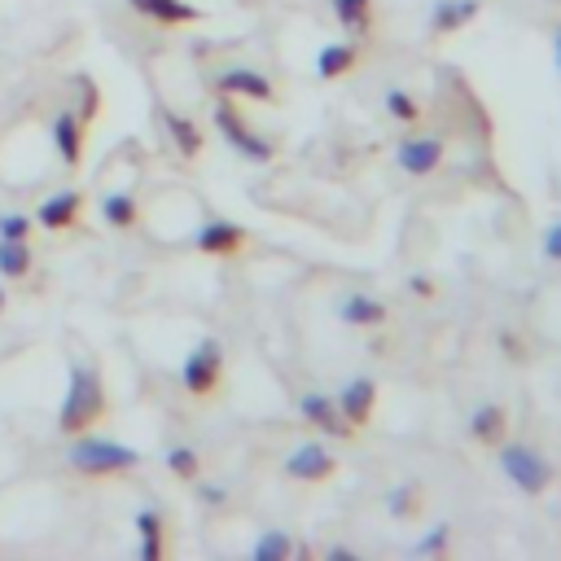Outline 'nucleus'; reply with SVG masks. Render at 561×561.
<instances>
[{
    "label": "nucleus",
    "instance_id": "1",
    "mask_svg": "<svg viewBox=\"0 0 561 561\" xmlns=\"http://www.w3.org/2000/svg\"><path fill=\"white\" fill-rule=\"evenodd\" d=\"M101 412H105V395H101V378H97V369H88V365H71V386H66V399H62L58 425H62L66 434H79V430H88Z\"/></svg>",
    "mask_w": 561,
    "mask_h": 561
},
{
    "label": "nucleus",
    "instance_id": "2",
    "mask_svg": "<svg viewBox=\"0 0 561 561\" xmlns=\"http://www.w3.org/2000/svg\"><path fill=\"white\" fill-rule=\"evenodd\" d=\"M500 470L522 496H544L552 487V479H557L548 457H539L535 447H522V443H500Z\"/></svg>",
    "mask_w": 561,
    "mask_h": 561
},
{
    "label": "nucleus",
    "instance_id": "3",
    "mask_svg": "<svg viewBox=\"0 0 561 561\" xmlns=\"http://www.w3.org/2000/svg\"><path fill=\"white\" fill-rule=\"evenodd\" d=\"M137 461H141L137 447L115 443V438H79V443H71V466L84 470V474H119V470H132Z\"/></svg>",
    "mask_w": 561,
    "mask_h": 561
},
{
    "label": "nucleus",
    "instance_id": "4",
    "mask_svg": "<svg viewBox=\"0 0 561 561\" xmlns=\"http://www.w3.org/2000/svg\"><path fill=\"white\" fill-rule=\"evenodd\" d=\"M215 128H219V137L224 141H229L242 158H251V163H272L277 158V145L272 141H264L259 132H251L246 124H242V115H238V110H233V101L229 97H224L219 105H215Z\"/></svg>",
    "mask_w": 561,
    "mask_h": 561
},
{
    "label": "nucleus",
    "instance_id": "5",
    "mask_svg": "<svg viewBox=\"0 0 561 561\" xmlns=\"http://www.w3.org/2000/svg\"><path fill=\"white\" fill-rule=\"evenodd\" d=\"M219 378H224V347H219L215 339H202V343L189 352V360H184V369H180V382H184L189 395H211V391L219 386Z\"/></svg>",
    "mask_w": 561,
    "mask_h": 561
},
{
    "label": "nucleus",
    "instance_id": "6",
    "mask_svg": "<svg viewBox=\"0 0 561 561\" xmlns=\"http://www.w3.org/2000/svg\"><path fill=\"white\" fill-rule=\"evenodd\" d=\"M298 412H303V421H307V425H316V430H320V434H329V438H352V434H356V425L339 412V399H333V395L311 391V395H303V399H298Z\"/></svg>",
    "mask_w": 561,
    "mask_h": 561
},
{
    "label": "nucleus",
    "instance_id": "7",
    "mask_svg": "<svg viewBox=\"0 0 561 561\" xmlns=\"http://www.w3.org/2000/svg\"><path fill=\"white\" fill-rule=\"evenodd\" d=\"M333 470H339V457H329L324 443H303L294 457H285V479L294 483H324Z\"/></svg>",
    "mask_w": 561,
    "mask_h": 561
},
{
    "label": "nucleus",
    "instance_id": "8",
    "mask_svg": "<svg viewBox=\"0 0 561 561\" xmlns=\"http://www.w3.org/2000/svg\"><path fill=\"white\" fill-rule=\"evenodd\" d=\"M443 141L438 137H404L399 145H395V163H399V171H408V176H430L438 163H443Z\"/></svg>",
    "mask_w": 561,
    "mask_h": 561
},
{
    "label": "nucleus",
    "instance_id": "9",
    "mask_svg": "<svg viewBox=\"0 0 561 561\" xmlns=\"http://www.w3.org/2000/svg\"><path fill=\"white\" fill-rule=\"evenodd\" d=\"M333 399H339V412L360 430V425H369L373 421V408H378V382L373 378H352L339 395H333Z\"/></svg>",
    "mask_w": 561,
    "mask_h": 561
},
{
    "label": "nucleus",
    "instance_id": "10",
    "mask_svg": "<svg viewBox=\"0 0 561 561\" xmlns=\"http://www.w3.org/2000/svg\"><path fill=\"white\" fill-rule=\"evenodd\" d=\"M219 92L224 97H251V101H277V88L264 71H251V66H229L219 71Z\"/></svg>",
    "mask_w": 561,
    "mask_h": 561
},
{
    "label": "nucleus",
    "instance_id": "11",
    "mask_svg": "<svg viewBox=\"0 0 561 561\" xmlns=\"http://www.w3.org/2000/svg\"><path fill=\"white\" fill-rule=\"evenodd\" d=\"M193 246L202 255H238L246 246V229H242V224H233V219H211V224H202V229H197Z\"/></svg>",
    "mask_w": 561,
    "mask_h": 561
},
{
    "label": "nucleus",
    "instance_id": "12",
    "mask_svg": "<svg viewBox=\"0 0 561 561\" xmlns=\"http://www.w3.org/2000/svg\"><path fill=\"white\" fill-rule=\"evenodd\" d=\"M479 0H434V14H430V31L434 36H452L461 27H470L479 18Z\"/></svg>",
    "mask_w": 561,
    "mask_h": 561
},
{
    "label": "nucleus",
    "instance_id": "13",
    "mask_svg": "<svg viewBox=\"0 0 561 561\" xmlns=\"http://www.w3.org/2000/svg\"><path fill=\"white\" fill-rule=\"evenodd\" d=\"M505 430H509V417H505V408L500 404H483V408H474V417H470V438L479 443V447H496L505 443Z\"/></svg>",
    "mask_w": 561,
    "mask_h": 561
},
{
    "label": "nucleus",
    "instance_id": "14",
    "mask_svg": "<svg viewBox=\"0 0 561 561\" xmlns=\"http://www.w3.org/2000/svg\"><path fill=\"white\" fill-rule=\"evenodd\" d=\"M339 316H343V324H356V329H378V324H386V303L382 298H373V294H347L343 303H339Z\"/></svg>",
    "mask_w": 561,
    "mask_h": 561
},
{
    "label": "nucleus",
    "instance_id": "15",
    "mask_svg": "<svg viewBox=\"0 0 561 561\" xmlns=\"http://www.w3.org/2000/svg\"><path fill=\"white\" fill-rule=\"evenodd\" d=\"M128 5H132L137 14L163 23V27H180V23H197V18H202V10H193L189 0H128Z\"/></svg>",
    "mask_w": 561,
    "mask_h": 561
},
{
    "label": "nucleus",
    "instance_id": "16",
    "mask_svg": "<svg viewBox=\"0 0 561 561\" xmlns=\"http://www.w3.org/2000/svg\"><path fill=\"white\" fill-rule=\"evenodd\" d=\"M356 62H360V49H356V44L333 40V44H320V53H316V75H320V79H343L347 71H356Z\"/></svg>",
    "mask_w": 561,
    "mask_h": 561
},
{
    "label": "nucleus",
    "instance_id": "17",
    "mask_svg": "<svg viewBox=\"0 0 561 561\" xmlns=\"http://www.w3.org/2000/svg\"><path fill=\"white\" fill-rule=\"evenodd\" d=\"M333 5V18L347 36H369L373 27V0H329Z\"/></svg>",
    "mask_w": 561,
    "mask_h": 561
},
{
    "label": "nucleus",
    "instance_id": "18",
    "mask_svg": "<svg viewBox=\"0 0 561 561\" xmlns=\"http://www.w3.org/2000/svg\"><path fill=\"white\" fill-rule=\"evenodd\" d=\"M79 193L75 189H62V193H53V197H44L40 202V224L44 229H66V224L75 219V211H79Z\"/></svg>",
    "mask_w": 561,
    "mask_h": 561
},
{
    "label": "nucleus",
    "instance_id": "19",
    "mask_svg": "<svg viewBox=\"0 0 561 561\" xmlns=\"http://www.w3.org/2000/svg\"><path fill=\"white\" fill-rule=\"evenodd\" d=\"M53 141H58V154H62V163H79V154H84V141H79V119L71 115V110H62L58 115V124H53Z\"/></svg>",
    "mask_w": 561,
    "mask_h": 561
},
{
    "label": "nucleus",
    "instance_id": "20",
    "mask_svg": "<svg viewBox=\"0 0 561 561\" xmlns=\"http://www.w3.org/2000/svg\"><path fill=\"white\" fill-rule=\"evenodd\" d=\"M137 531H141V557L158 561L163 557V518L154 509H141L137 513Z\"/></svg>",
    "mask_w": 561,
    "mask_h": 561
},
{
    "label": "nucleus",
    "instance_id": "21",
    "mask_svg": "<svg viewBox=\"0 0 561 561\" xmlns=\"http://www.w3.org/2000/svg\"><path fill=\"white\" fill-rule=\"evenodd\" d=\"M163 124H167V132H171V141H176V150H180L184 158H197V150H202V132H197L184 115H171V110L163 115Z\"/></svg>",
    "mask_w": 561,
    "mask_h": 561
},
{
    "label": "nucleus",
    "instance_id": "22",
    "mask_svg": "<svg viewBox=\"0 0 561 561\" xmlns=\"http://www.w3.org/2000/svg\"><path fill=\"white\" fill-rule=\"evenodd\" d=\"M290 552H294V539H290L285 531H264V535L255 539V548H251L255 561H285Z\"/></svg>",
    "mask_w": 561,
    "mask_h": 561
},
{
    "label": "nucleus",
    "instance_id": "23",
    "mask_svg": "<svg viewBox=\"0 0 561 561\" xmlns=\"http://www.w3.org/2000/svg\"><path fill=\"white\" fill-rule=\"evenodd\" d=\"M27 268H31V251H27V242L0 238V272H5V277H27Z\"/></svg>",
    "mask_w": 561,
    "mask_h": 561
},
{
    "label": "nucleus",
    "instance_id": "24",
    "mask_svg": "<svg viewBox=\"0 0 561 561\" xmlns=\"http://www.w3.org/2000/svg\"><path fill=\"white\" fill-rule=\"evenodd\" d=\"M101 215H105V224H115V229H128V224L137 219L132 193H110V197L101 202Z\"/></svg>",
    "mask_w": 561,
    "mask_h": 561
},
{
    "label": "nucleus",
    "instance_id": "25",
    "mask_svg": "<svg viewBox=\"0 0 561 561\" xmlns=\"http://www.w3.org/2000/svg\"><path fill=\"white\" fill-rule=\"evenodd\" d=\"M386 110H391V119H399V124H417V119H421L417 97L404 92V88H391V92H386Z\"/></svg>",
    "mask_w": 561,
    "mask_h": 561
},
{
    "label": "nucleus",
    "instance_id": "26",
    "mask_svg": "<svg viewBox=\"0 0 561 561\" xmlns=\"http://www.w3.org/2000/svg\"><path fill=\"white\" fill-rule=\"evenodd\" d=\"M167 470L176 479H197V452H193V447H171V452H167Z\"/></svg>",
    "mask_w": 561,
    "mask_h": 561
},
{
    "label": "nucleus",
    "instance_id": "27",
    "mask_svg": "<svg viewBox=\"0 0 561 561\" xmlns=\"http://www.w3.org/2000/svg\"><path fill=\"white\" fill-rule=\"evenodd\" d=\"M447 539H452V526L438 522L430 535H421V539H417V552H421V557H438V552L447 548Z\"/></svg>",
    "mask_w": 561,
    "mask_h": 561
},
{
    "label": "nucleus",
    "instance_id": "28",
    "mask_svg": "<svg viewBox=\"0 0 561 561\" xmlns=\"http://www.w3.org/2000/svg\"><path fill=\"white\" fill-rule=\"evenodd\" d=\"M27 233H31V219L27 215H0V238L27 242Z\"/></svg>",
    "mask_w": 561,
    "mask_h": 561
},
{
    "label": "nucleus",
    "instance_id": "29",
    "mask_svg": "<svg viewBox=\"0 0 561 561\" xmlns=\"http://www.w3.org/2000/svg\"><path fill=\"white\" fill-rule=\"evenodd\" d=\"M386 505H391V513H395V518H408V513H412V505H417V487H399V492H391V500H386Z\"/></svg>",
    "mask_w": 561,
    "mask_h": 561
},
{
    "label": "nucleus",
    "instance_id": "30",
    "mask_svg": "<svg viewBox=\"0 0 561 561\" xmlns=\"http://www.w3.org/2000/svg\"><path fill=\"white\" fill-rule=\"evenodd\" d=\"M544 255L561 264V219H557V224H552V229L544 233Z\"/></svg>",
    "mask_w": 561,
    "mask_h": 561
},
{
    "label": "nucleus",
    "instance_id": "31",
    "mask_svg": "<svg viewBox=\"0 0 561 561\" xmlns=\"http://www.w3.org/2000/svg\"><path fill=\"white\" fill-rule=\"evenodd\" d=\"M202 500H206V505H224V492H219V487H202Z\"/></svg>",
    "mask_w": 561,
    "mask_h": 561
},
{
    "label": "nucleus",
    "instance_id": "32",
    "mask_svg": "<svg viewBox=\"0 0 561 561\" xmlns=\"http://www.w3.org/2000/svg\"><path fill=\"white\" fill-rule=\"evenodd\" d=\"M412 294H434V285L425 277H412Z\"/></svg>",
    "mask_w": 561,
    "mask_h": 561
},
{
    "label": "nucleus",
    "instance_id": "33",
    "mask_svg": "<svg viewBox=\"0 0 561 561\" xmlns=\"http://www.w3.org/2000/svg\"><path fill=\"white\" fill-rule=\"evenodd\" d=\"M329 557H333V561H356V552H352V548H329Z\"/></svg>",
    "mask_w": 561,
    "mask_h": 561
},
{
    "label": "nucleus",
    "instance_id": "34",
    "mask_svg": "<svg viewBox=\"0 0 561 561\" xmlns=\"http://www.w3.org/2000/svg\"><path fill=\"white\" fill-rule=\"evenodd\" d=\"M552 49H557V71H561V31L552 36Z\"/></svg>",
    "mask_w": 561,
    "mask_h": 561
},
{
    "label": "nucleus",
    "instance_id": "35",
    "mask_svg": "<svg viewBox=\"0 0 561 561\" xmlns=\"http://www.w3.org/2000/svg\"><path fill=\"white\" fill-rule=\"evenodd\" d=\"M0 311H5V290H0Z\"/></svg>",
    "mask_w": 561,
    "mask_h": 561
}]
</instances>
